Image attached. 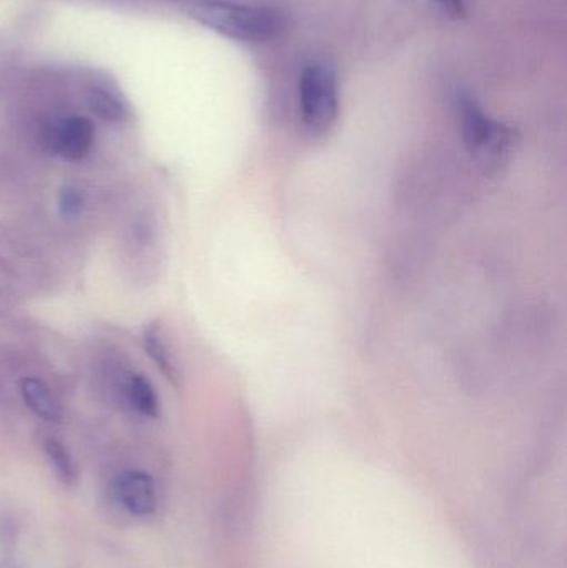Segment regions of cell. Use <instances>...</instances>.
Segmentation results:
<instances>
[{
	"label": "cell",
	"instance_id": "cell-1",
	"mask_svg": "<svg viewBox=\"0 0 567 568\" xmlns=\"http://www.w3.org/2000/svg\"><path fill=\"white\" fill-rule=\"evenodd\" d=\"M186 12L196 22L239 42H270L282 36L286 27L285 13L266 6H250L226 0H199L190 3Z\"/></svg>",
	"mask_w": 567,
	"mask_h": 568
},
{
	"label": "cell",
	"instance_id": "cell-2",
	"mask_svg": "<svg viewBox=\"0 0 567 568\" xmlns=\"http://www.w3.org/2000/svg\"><path fill=\"white\" fill-rule=\"evenodd\" d=\"M455 109L465 145L476 159L486 163L496 162L508 152L515 133L505 123L492 119L476 97L456 89Z\"/></svg>",
	"mask_w": 567,
	"mask_h": 568
},
{
	"label": "cell",
	"instance_id": "cell-3",
	"mask_svg": "<svg viewBox=\"0 0 567 568\" xmlns=\"http://www.w3.org/2000/svg\"><path fill=\"white\" fill-rule=\"evenodd\" d=\"M300 112L313 132H326L338 119L340 89L335 69L313 62L303 69L298 85Z\"/></svg>",
	"mask_w": 567,
	"mask_h": 568
},
{
	"label": "cell",
	"instance_id": "cell-4",
	"mask_svg": "<svg viewBox=\"0 0 567 568\" xmlns=\"http://www.w3.org/2000/svg\"><path fill=\"white\" fill-rule=\"evenodd\" d=\"M93 132L92 122L85 116H67L57 123L52 132V143L57 153L69 162L83 159L92 149Z\"/></svg>",
	"mask_w": 567,
	"mask_h": 568
},
{
	"label": "cell",
	"instance_id": "cell-5",
	"mask_svg": "<svg viewBox=\"0 0 567 568\" xmlns=\"http://www.w3.org/2000/svg\"><path fill=\"white\" fill-rule=\"evenodd\" d=\"M117 497L130 514L136 517L152 516L156 509L155 483L149 474L125 473L117 479Z\"/></svg>",
	"mask_w": 567,
	"mask_h": 568
},
{
	"label": "cell",
	"instance_id": "cell-6",
	"mask_svg": "<svg viewBox=\"0 0 567 568\" xmlns=\"http://www.w3.org/2000/svg\"><path fill=\"white\" fill-rule=\"evenodd\" d=\"M20 393H22L27 406L40 419L47 420V423H57L62 417V407H60L59 400L53 397V394L50 393L49 387L42 381L36 379V377H27L20 384Z\"/></svg>",
	"mask_w": 567,
	"mask_h": 568
},
{
	"label": "cell",
	"instance_id": "cell-7",
	"mask_svg": "<svg viewBox=\"0 0 567 568\" xmlns=\"http://www.w3.org/2000/svg\"><path fill=\"white\" fill-rule=\"evenodd\" d=\"M143 346H145V353L152 357L153 363L159 367L160 373H162L170 383H179V371H176V366L173 364L169 347H166L162 333H160L159 324L152 323L150 326L145 327V333H143Z\"/></svg>",
	"mask_w": 567,
	"mask_h": 568
},
{
	"label": "cell",
	"instance_id": "cell-8",
	"mask_svg": "<svg viewBox=\"0 0 567 568\" xmlns=\"http://www.w3.org/2000/svg\"><path fill=\"white\" fill-rule=\"evenodd\" d=\"M129 396L130 403L133 404V407L139 413L145 414L149 417L159 416V399H156L152 384L145 377L140 376V374H133L130 377Z\"/></svg>",
	"mask_w": 567,
	"mask_h": 568
},
{
	"label": "cell",
	"instance_id": "cell-9",
	"mask_svg": "<svg viewBox=\"0 0 567 568\" xmlns=\"http://www.w3.org/2000/svg\"><path fill=\"white\" fill-rule=\"evenodd\" d=\"M45 454L49 457L50 466H52L57 479L65 484V486H72L77 479V467L69 450L59 440L49 439L45 440Z\"/></svg>",
	"mask_w": 567,
	"mask_h": 568
},
{
	"label": "cell",
	"instance_id": "cell-10",
	"mask_svg": "<svg viewBox=\"0 0 567 568\" xmlns=\"http://www.w3.org/2000/svg\"><path fill=\"white\" fill-rule=\"evenodd\" d=\"M89 106L93 113L107 122H120L125 116V106L113 95L103 89H93L89 93Z\"/></svg>",
	"mask_w": 567,
	"mask_h": 568
},
{
	"label": "cell",
	"instance_id": "cell-11",
	"mask_svg": "<svg viewBox=\"0 0 567 568\" xmlns=\"http://www.w3.org/2000/svg\"><path fill=\"white\" fill-rule=\"evenodd\" d=\"M83 196L80 190L69 186L63 189L59 196V209L63 216H75L79 215L82 210Z\"/></svg>",
	"mask_w": 567,
	"mask_h": 568
},
{
	"label": "cell",
	"instance_id": "cell-12",
	"mask_svg": "<svg viewBox=\"0 0 567 568\" xmlns=\"http://www.w3.org/2000/svg\"><path fill=\"white\" fill-rule=\"evenodd\" d=\"M435 3L442 12L449 17H463L466 12L465 0H429Z\"/></svg>",
	"mask_w": 567,
	"mask_h": 568
}]
</instances>
